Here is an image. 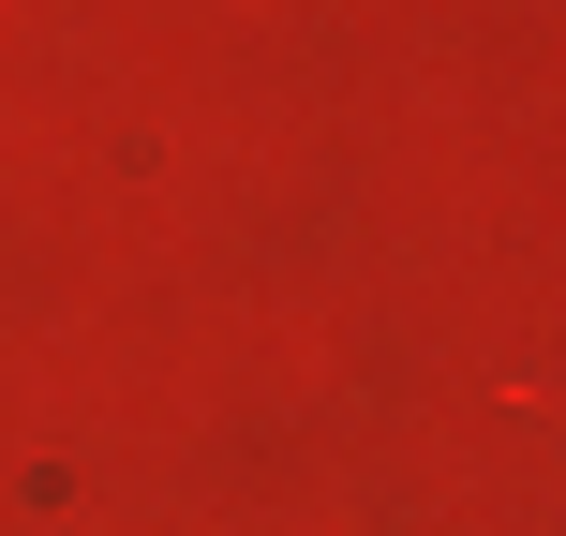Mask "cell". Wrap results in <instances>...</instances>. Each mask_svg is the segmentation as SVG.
Instances as JSON below:
<instances>
[]
</instances>
